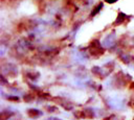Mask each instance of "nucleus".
<instances>
[{
  "label": "nucleus",
  "mask_w": 134,
  "mask_h": 120,
  "mask_svg": "<svg viewBox=\"0 0 134 120\" xmlns=\"http://www.w3.org/2000/svg\"><path fill=\"white\" fill-rule=\"evenodd\" d=\"M115 41H116V33H115V30H113L110 34H108L104 40H103V46L106 47V48H110L112 47L114 44H115Z\"/></svg>",
  "instance_id": "obj_2"
},
{
  "label": "nucleus",
  "mask_w": 134,
  "mask_h": 120,
  "mask_svg": "<svg viewBox=\"0 0 134 120\" xmlns=\"http://www.w3.org/2000/svg\"><path fill=\"white\" fill-rule=\"evenodd\" d=\"M26 76H27L29 79H31V80H34V81H37V80L40 78V73L37 72V71H34V72H27V73H26Z\"/></svg>",
  "instance_id": "obj_5"
},
{
  "label": "nucleus",
  "mask_w": 134,
  "mask_h": 120,
  "mask_svg": "<svg viewBox=\"0 0 134 120\" xmlns=\"http://www.w3.org/2000/svg\"><path fill=\"white\" fill-rule=\"evenodd\" d=\"M119 58H120L121 62L125 63V64H129V63L131 62V56H130L129 54H127V53H120V54H119Z\"/></svg>",
  "instance_id": "obj_7"
},
{
  "label": "nucleus",
  "mask_w": 134,
  "mask_h": 120,
  "mask_svg": "<svg viewBox=\"0 0 134 120\" xmlns=\"http://www.w3.org/2000/svg\"><path fill=\"white\" fill-rule=\"evenodd\" d=\"M126 18H127V15H126L125 13H122V11H119V13L117 14V18H116V20L113 22V25L116 26V25L121 24V23L126 20Z\"/></svg>",
  "instance_id": "obj_3"
},
{
  "label": "nucleus",
  "mask_w": 134,
  "mask_h": 120,
  "mask_svg": "<svg viewBox=\"0 0 134 120\" xmlns=\"http://www.w3.org/2000/svg\"><path fill=\"white\" fill-rule=\"evenodd\" d=\"M46 109H47L50 113H55V112H58V107H57V106H53V105H48V106H46Z\"/></svg>",
  "instance_id": "obj_8"
},
{
  "label": "nucleus",
  "mask_w": 134,
  "mask_h": 120,
  "mask_svg": "<svg viewBox=\"0 0 134 120\" xmlns=\"http://www.w3.org/2000/svg\"><path fill=\"white\" fill-rule=\"evenodd\" d=\"M27 114L30 118H38V117L43 115V113L40 110H37V109H29L27 111Z\"/></svg>",
  "instance_id": "obj_4"
},
{
  "label": "nucleus",
  "mask_w": 134,
  "mask_h": 120,
  "mask_svg": "<svg viewBox=\"0 0 134 120\" xmlns=\"http://www.w3.org/2000/svg\"><path fill=\"white\" fill-rule=\"evenodd\" d=\"M89 49H90V54L91 55L99 56V55L104 54V48L100 46V43H99L98 40L92 41L90 46H89Z\"/></svg>",
  "instance_id": "obj_1"
},
{
  "label": "nucleus",
  "mask_w": 134,
  "mask_h": 120,
  "mask_svg": "<svg viewBox=\"0 0 134 120\" xmlns=\"http://www.w3.org/2000/svg\"><path fill=\"white\" fill-rule=\"evenodd\" d=\"M103 6H104V3H103V2H100L99 4H97V5L93 8V10L90 13V15H89V16H90V17H94L95 15H97V14L100 11V9L103 8Z\"/></svg>",
  "instance_id": "obj_6"
},
{
  "label": "nucleus",
  "mask_w": 134,
  "mask_h": 120,
  "mask_svg": "<svg viewBox=\"0 0 134 120\" xmlns=\"http://www.w3.org/2000/svg\"><path fill=\"white\" fill-rule=\"evenodd\" d=\"M24 100L27 101V102H29V101L34 100V96H31L30 94H26V95H24Z\"/></svg>",
  "instance_id": "obj_9"
},
{
  "label": "nucleus",
  "mask_w": 134,
  "mask_h": 120,
  "mask_svg": "<svg viewBox=\"0 0 134 120\" xmlns=\"http://www.w3.org/2000/svg\"><path fill=\"white\" fill-rule=\"evenodd\" d=\"M116 1H118V0H106V2H107V3H109V4H112V3H115Z\"/></svg>",
  "instance_id": "obj_11"
},
{
  "label": "nucleus",
  "mask_w": 134,
  "mask_h": 120,
  "mask_svg": "<svg viewBox=\"0 0 134 120\" xmlns=\"http://www.w3.org/2000/svg\"><path fill=\"white\" fill-rule=\"evenodd\" d=\"M133 43H134V39H133Z\"/></svg>",
  "instance_id": "obj_12"
},
{
  "label": "nucleus",
  "mask_w": 134,
  "mask_h": 120,
  "mask_svg": "<svg viewBox=\"0 0 134 120\" xmlns=\"http://www.w3.org/2000/svg\"><path fill=\"white\" fill-rule=\"evenodd\" d=\"M7 99H8V100H15V101H18V100H19V97H18V96H7Z\"/></svg>",
  "instance_id": "obj_10"
}]
</instances>
